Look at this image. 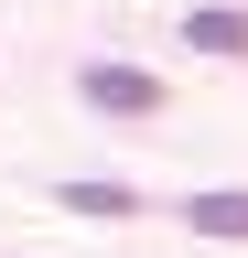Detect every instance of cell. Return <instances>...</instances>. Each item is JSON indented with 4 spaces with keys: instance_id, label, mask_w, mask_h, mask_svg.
I'll return each instance as SVG.
<instances>
[{
    "instance_id": "7a4b0ae2",
    "label": "cell",
    "mask_w": 248,
    "mask_h": 258,
    "mask_svg": "<svg viewBox=\"0 0 248 258\" xmlns=\"http://www.w3.org/2000/svg\"><path fill=\"white\" fill-rule=\"evenodd\" d=\"M183 43H194V54H248V11H227V0H205V11L183 22Z\"/></svg>"
},
{
    "instance_id": "277c9868",
    "label": "cell",
    "mask_w": 248,
    "mask_h": 258,
    "mask_svg": "<svg viewBox=\"0 0 248 258\" xmlns=\"http://www.w3.org/2000/svg\"><path fill=\"white\" fill-rule=\"evenodd\" d=\"M65 205L76 215H130V194H119V183H65Z\"/></svg>"
},
{
    "instance_id": "6da1fadb",
    "label": "cell",
    "mask_w": 248,
    "mask_h": 258,
    "mask_svg": "<svg viewBox=\"0 0 248 258\" xmlns=\"http://www.w3.org/2000/svg\"><path fill=\"white\" fill-rule=\"evenodd\" d=\"M76 97H86V108H108V118H151V108H162V86H151V76H130V64H86V76H76Z\"/></svg>"
},
{
    "instance_id": "3957f363",
    "label": "cell",
    "mask_w": 248,
    "mask_h": 258,
    "mask_svg": "<svg viewBox=\"0 0 248 258\" xmlns=\"http://www.w3.org/2000/svg\"><path fill=\"white\" fill-rule=\"evenodd\" d=\"M183 215H194V237H248V194H237V183H216V194H194Z\"/></svg>"
}]
</instances>
